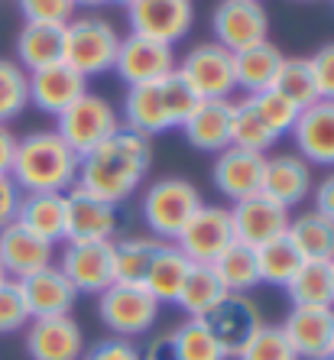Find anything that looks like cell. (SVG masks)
<instances>
[{"mask_svg": "<svg viewBox=\"0 0 334 360\" xmlns=\"http://www.w3.org/2000/svg\"><path fill=\"white\" fill-rule=\"evenodd\" d=\"M150 166H153L150 140L120 127L117 134H110L104 143H98L91 153L78 156L75 185L82 192L117 208V205H124L127 198H134L140 192Z\"/></svg>", "mask_w": 334, "mask_h": 360, "instance_id": "obj_1", "label": "cell"}, {"mask_svg": "<svg viewBox=\"0 0 334 360\" xmlns=\"http://www.w3.org/2000/svg\"><path fill=\"white\" fill-rule=\"evenodd\" d=\"M143 360H179L176 338H172V331L153 338V341L146 344V354H143Z\"/></svg>", "mask_w": 334, "mask_h": 360, "instance_id": "obj_48", "label": "cell"}, {"mask_svg": "<svg viewBox=\"0 0 334 360\" xmlns=\"http://www.w3.org/2000/svg\"><path fill=\"white\" fill-rule=\"evenodd\" d=\"M176 338L179 360H227L217 338L211 335V328L205 325V319H185L182 325L172 331Z\"/></svg>", "mask_w": 334, "mask_h": 360, "instance_id": "obj_38", "label": "cell"}, {"mask_svg": "<svg viewBox=\"0 0 334 360\" xmlns=\"http://www.w3.org/2000/svg\"><path fill=\"white\" fill-rule=\"evenodd\" d=\"M302 266L299 250L293 247L289 237H276V240L257 247V269H259V283L269 285H283L295 276V269Z\"/></svg>", "mask_w": 334, "mask_h": 360, "instance_id": "obj_37", "label": "cell"}, {"mask_svg": "<svg viewBox=\"0 0 334 360\" xmlns=\"http://www.w3.org/2000/svg\"><path fill=\"white\" fill-rule=\"evenodd\" d=\"M130 33L176 46L195 26V0H134L127 4Z\"/></svg>", "mask_w": 334, "mask_h": 360, "instance_id": "obj_9", "label": "cell"}, {"mask_svg": "<svg viewBox=\"0 0 334 360\" xmlns=\"http://www.w3.org/2000/svg\"><path fill=\"white\" fill-rule=\"evenodd\" d=\"M13 153H17V134L7 124H0V176H10Z\"/></svg>", "mask_w": 334, "mask_h": 360, "instance_id": "obj_49", "label": "cell"}, {"mask_svg": "<svg viewBox=\"0 0 334 360\" xmlns=\"http://www.w3.org/2000/svg\"><path fill=\"white\" fill-rule=\"evenodd\" d=\"M188 273H192V260L179 250L176 243H159V250L150 263V273H146L143 289H146L159 305H176L185 279H188Z\"/></svg>", "mask_w": 334, "mask_h": 360, "instance_id": "obj_29", "label": "cell"}, {"mask_svg": "<svg viewBox=\"0 0 334 360\" xmlns=\"http://www.w3.org/2000/svg\"><path fill=\"white\" fill-rule=\"evenodd\" d=\"M311 166L302 160L299 153H276L263 160V182H259V192L269 195L273 201L285 205L293 211L295 205L311 195L315 182H311Z\"/></svg>", "mask_w": 334, "mask_h": 360, "instance_id": "obj_19", "label": "cell"}, {"mask_svg": "<svg viewBox=\"0 0 334 360\" xmlns=\"http://www.w3.org/2000/svg\"><path fill=\"white\" fill-rule=\"evenodd\" d=\"M214 42L227 52H243L269 39V13L263 0H221L211 13Z\"/></svg>", "mask_w": 334, "mask_h": 360, "instance_id": "obj_8", "label": "cell"}, {"mask_svg": "<svg viewBox=\"0 0 334 360\" xmlns=\"http://www.w3.org/2000/svg\"><path fill=\"white\" fill-rule=\"evenodd\" d=\"M30 108V75L13 59H0V124L17 120Z\"/></svg>", "mask_w": 334, "mask_h": 360, "instance_id": "obj_39", "label": "cell"}, {"mask_svg": "<svg viewBox=\"0 0 334 360\" xmlns=\"http://www.w3.org/2000/svg\"><path fill=\"white\" fill-rule=\"evenodd\" d=\"M227 211H231V224H234V240L247 243L253 250L276 240V237H285V227H289V218H293V211L285 205L273 201L263 192L234 201Z\"/></svg>", "mask_w": 334, "mask_h": 360, "instance_id": "obj_14", "label": "cell"}, {"mask_svg": "<svg viewBox=\"0 0 334 360\" xmlns=\"http://www.w3.org/2000/svg\"><path fill=\"white\" fill-rule=\"evenodd\" d=\"M117 231V208L94 198L72 185L65 192V234L62 243H101L114 240Z\"/></svg>", "mask_w": 334, "mask_h": 360, "instance_id": "obj_15", "label": "cell"}, {"mask_svg": "<svg viewBox=\"0 0 334 360\" xmlns=\"http://www.w3.org/2000/svg\"><path fill=\"white\" fill-rule=\"evenodd\" d=\"M231 110L234 101H198L179 130L195 150L221 153L231 146Z\"/></svg>", "mask_w": 334, "mask_h": 360, "instance_id": "obj_25", "label": "cell"}, {"mask_svg": "<svg viewBox=\"0 0 334 360\" xmlns=\"http://www.w3.org/2000/svg\"><path fill=\"white\" fill-rule=\"evenodd\" d=\"M315 72V88L321 101H334V42H325L315 56H309Z\"/></svg>", "mask_w": 334, "mask_h": 360, "instance_id": "obj_44", "label": "cell"}, {"mask_svg": "<svg viewBox=\"0 0 334 360\" xmlns=\"http://www.w3.org/2000/svg\"><path fill=\"white\" fill-rule=\"evenodd\" d=\"M176 65H179V59L172 46L146 39V36H136V33H127L120 39L117 59H114V72H117V78L127 88L162 82L166 75L176 72Z\"/></svg>", "mask_w": 334, "mask_h": 360, "instance_id": "obj_10", "label": "cell"}, {"mask_svg": "<svg viewBox=\"0 0 334 360\" xmlns=\"http://www.w3.org/2000/svg\"><path fill=\"white\" fill-rule=\"evenodd\" d=\"M234 360H299L279 325H263Z\"/></svg>", "mask_w": 334, "mask_h": 360, "instance_id": "obj_41", "label": "cell"}, {"mask_svg": "<svg viewBox=\"0 0 334 360\" xmlns=\"http://www.w3.org/2000/svg\"><path fill=\"white\" fill-rule=\"evenodd\" d=\"M17 7L26 23H52V26H68L78 10L72 0H17Z\"/></svg>", "mask_w": 334, "mask_h": 360, "instance_id": "obj_43", "label": "cell"}, {"mask_svg": "<svg viewBox=\"0 0 334 360\" xmlns=\"http://www.w3.org/2000/svg\"><path fill=\"white\" fill-rule=\"evenodd\" d=\"M176 68L185 84L198 94V101H231V94L237 91L234 52L221 49L217 42H198Z\"/></svg>", "mask_w": 334, "mask_h": 360, "instance_id": "obj_7", "label": "cell"}, {"mask_svg": "<svg viewBox=\"0 0 334 360\" xmlns=\"http://www.w3.org/2000/svg\"><path fill=\"white\" fill-rule=\"evenodd\" d=\"M231 146H240V150H250V153H263V156L276 146V134L263 124V117L257 114L250 98L234 101V110H231Z\"/></svg>", "mask_w": 334, "mask_h": 360, "instance_id": "obj_35", "label": "cell"}, {"mask_svg": "<svg viewBox=\"0 0 334 360\" xmlns=\"http://www.w3.org/2000/svg\"><path fill=\"white\" fill-rule=\"evenodd\" d=\"M30 360H82L84 331L72 315L56 319H33L23 331Z\"/></svg>", "mask_w": 334, "mask_h": 360, "instance_id": "obj_16", "label": "cell"}, {"mask_svg": "<svg viewBox=\"0 0 334 360\" xmlns=\"http://www.w3.org/2000/svg\"><path fill=\"white\" fill-rule=\"evenodd\" d=\"M108 4H120V7H127V4H134V0H108Z\"/></svg>", "mask_w": 334, "mask_h": 360, "instance_id": "obj_52", "label": "cell"}, {"mask_svg": "<svg viewBox=\"0 0 334 360\" xmlns=\"http://www.w3.org/2000/svg\"><path fill=\"white\" fill-rule=\"evenodd\" d=\"M20 188L10 176H0V231L7 224L17 221V208H20Z\"/></svg>", "mask_w": 334, "mask_h": 360, "instance_id": "obj_46", "label": "cell"}, {"mask_svg": "<svg viewBox=\"0 0 334 360\" xmlns=\"http://www.w3.org/2000/svg\"><path fill=\"white\" fill-rule=\"evenodd\" d=\"M205 205L198 185L182 176H166L146 185L140 198V214L150 237L162 243H176L182 227L192 221V214Z\"/></svg>", "mask_w": 334, "mask_h": 360, "instance_id": "obj_3", "label": "cell"}, {"mask_svg": "<svg viewBox=\"0 0 334 360\" xmlns=\"http://www.w3.org/2000/svg\"><path fill=\"white\" fill-rule=\"evenodd\" d=\"M211 269H214V276L221 279V285H224L227 292L247 295L253 285H259L257 250L247 247V243H240V240L231 243V247H227V250L211 263Z\"/></svg>", "mask_w": 334, "mask_h": 360, "instance_id": "obj_33", "label": "cell"}, {"mask_svg": "<svg viewBox=\"0 0 334 360\" xmlns=\"http://www.w3.org/2000/svg\"><path fill=\"white\" fill-rule=\"evenodd\" d=\"M285 237L293 240L302 260L311 263H331L334 260V221H328L321 211L309 208L302 214L289 218Z\"/></svg>", "mask_w": 334, "mask_h": 360, "instance_id": "obj_30", "label": "cell"}, {"mask_svg": "<svg viewBox=\"0 0 334 360\" xmlns=\"http://www.w3.org/2000/svg\"><path fill=\"white\" fill-rule=\"evenodd\" d=\"M231 243H234V224L224 205H201L176 237L179 250L192 263H205V266H211Z\"/></svg>", "mask_w": 334, "mask_h": 360, "instance_id": "obj_11", "label": "cell"}, {"mask_svg": "<svg viewBox=\"0 0 334 360\" xmlns=\"http://www.w3.org/2000/svg\"><path fill=\"white\" fill-rule=\"evenodd\" d=\"M120 49V33L101 17H75L65 26V62L82 78H98L114 72Z\"/></svg>", "mask_w": 334, "mask_h": 360, "instance_id": "obj_4", "label": "cell"}, {"mask_svg": "<svg viewBox=\"0 0 334 360\" xmlns=\"http://www.w3.org/2000/svg\"><path fill=\"white\" fill-rule=\"evenodd\" d=\"M26 75H30V104L52 117H59L68 104H75L88 91V78H82L65 62L46 65L39 72H26Z\"/></svg>", "mask_w": 334, "mask_h": 360, "instance_id": "obj_22", "label": "cell"}, {"mask_svg": "<svg viewBox=\"0 0 334 360\" xmlns=\"http://www.w3.org/2000/svg\"><path fill=\"white\" fill-rule=\"evenodd\" d=\"M205 325H208L211 335L217 338L224 357H237L266 321H263L259 305L250 299V295L227 292L224 299L217 302L214 309L205 315Z\"/></svg>", "mask_w": 334, "mask_h": 360, "instance_id": "obj_13", "label": "cell"}, {"mask_svg": "<svg viewBox=\"0 0 334 360\" xmlns=\"http://www.w3.org/2000/svg\"><path fill=\"white\" fill-rule=\"evenodd\" d=\"M0 283H7V269H4V263H0Z\"/></svg>", "mask_w": 334, "mask_h": 360, "instance_id": "obj_51", "label": "cell"}, {"mask_svg": "<svg viewBox=\"0 0 334 360\" xmlns=\"http://www.w3.org/2000/svg\"><path fill=\"white\" fill-rule=\"evenodd\" d=\"M30 309H26V299L20 292L17 279H7L0 283V335H17V331H26L30 325Z\"/></svg>", "mask_w": 334, "mask_h": 360, "instance_id": "obj_42", "label": "cell"}, {"mask_svg": "<svg viewBox=\"0 0 334 360\" xmlns=\"http://www.w3.org/2000/svg\"><path fill=\"white\" fill-rule=\"evenodd\" d=\"M65 56V26L52 23H23L17 33V65L23 72H39L46 65H56Z\"/></svg>", "mask_w": 334, "mask_h": 360, "instance_id": "obj_27", "label": "cell"}, {"mask_svg": "<svg viewBox=\"0 0 334 360\" xmlns=\"http://www.w3.org/2000/svg\"><path fill=\"white\" fill-rule=\"evenodd\" d=\"M331 4H334V0H331Z\"/></svg>", "mask_w": 334, "mask_h": 360, "instance_id": "obj_56", "label": "cell"}, {"mask_svg": "<svg viewBox=\"0 0 334 360\" xmlns=\"http://www.w3.org/2000/svg\"><path fill=\"white\" fill-rule=\"evenodd\" d=\"M283 49L276 42H259L243 52H234V82L237 91H243V98L259 91H269L276 82V72L283 65Z\"/></svg>", "mask_w": 334, "mask_h": 360, "instance_id": "obj_28", "label": "cell"}, {"mask_svg": "<svg viewBox=\"0 0 334 360\" xmlns=\"http://www.w3.org/2000/svg\"><path fill=\"white\" fill-rule=\"evenodd\" d=\"M17 224L49 243H62L65 234V195L59 192H23L17 208Z\"/></svg>", "mask_w": 334, "mask_h": 360, "instance_id": "obj_26", "label": "cell"}, {"mask_svg": "<svg viewBox=\"0 0 334 360\" xmlns=\"http://www.w3.org/2000/svg\"><path fill=\"white\" fill-rule=\"evenodd\" d=\"M98 319L114 338H134L146 335L159 319V302L153 299L143 285H120L114 283L110 289L98 295Z\"/></svg>", "mask_w": 334, "mask_h": 360, "instance_id": "obj_6", "label": "cell"}, {"mask_svg": "<svg viewBox=\"0 0 334 360\" xmlns=\"http://www.w3.org/2000/svg\"><path fill=\"white\" fill-rule=\"evenodd\" d=\"M328 360H334V344H331V354H328Z\"/></svg>", "mask_w": 334, "mask_h": 360, "instance_id": "obj_53", "label": "cell"}, {"mask_svg": "<svg viewBox=\"0 0 334 360\" xmlns=\"http://www.w3.org/2000/svg\"><path fill=\"white\" fill-rule=\"evenodd\" d=\"M20 292L26 299V309H30V319H56V315H72L78 302V292L72 289V283L65 279L56 263L33 276L20 279Z\"/></svg>", "mask_w": 334, "mask_h": 360, "instance_id": "obj_23", "label": "cell"}, {"mask_svg": "<svg viewBox=\"0 0 334 360\" xmlns=\"http://www.w3.org/2000/svg\"><path fill=\"white\" fill-rule=\"evenodd\" d=\"M273 91H279L285 101H293L295 108H309L318 101V88H315V72H311V62L302 59V56H285L279 72H276Z\"/></svg>", "mask_w": 334, "mask_h": 360, "instance_id": "obj_36", "label": "cell"}, {"mask_svg": "<svg viewBox=\"0 0 334 360\" xmlns=\"http://www.w3.org/2000/svg\"><path fill=\"white\" fill-rule=\"evenodd\" d=\"M285 341L299 360H328L334 344V309H302L293 305L283 325Z\"/></svg>", "mask_w": 334, "mask_h": 360, "instance_id": "obj_18", "label": "cell"}, {"mask_svg": "<svg viewBox=\"0 0 334 360\" xmlns=\"http://www.w3.org/2000/svg\"><path fill=\"white\" fill-rule=\"evenodd\" d=\"M305 4H311V0H305Z\"/></svg>", "mask_w": 334, "mask_h": 360, "instance_id": "obj_55", "label": "cell"}, {"mask_svg": "<svg viewBox=\"0 0 334 360\" xmlns=\"http://www.w3.org/2000/svg\"><path fill=\"white\" fill-rule=\"evenodd\" d=\"M311 195H315V211H321L328 221H334V169L311 188Z\"/></svg>", "mask_w": 334, "mask_h": 360, "instance_id": "obj_47", "label": "cell"}, {"mask_svg": "<svg viewBox=\"0 0 334 360\" xmlns=\"http://www.w3.org/2000/svg\"><path fill=\"white\" fill-rule=\"evenodd\" d=\"M127 130H134L140 136H156V134H166L176 127V117L169 110V101L166 91H162V82H153V84H136V88H127V98H124V124Z\"/></svg>", "mask_w": 334, "mask_h": 360, "instance_id": "obj_24", "label": "cell"}, {"mask_svg": "<svg viewBox=\"0 0 334 360\" xmlns=\"http://www.w3.org/2000/svg\"><path fill=\"white\" fill-rule=\"evenodd\" d=\"M82 360H143V351L127 338H108L94 344L91 351H84Z\"/></svg>", "mask_w": 334, "mask_h": 360, "instance_id": "obj_45", "label": "cell"}, {"mask_svg": "<svg viewBox=\"0 0 334 360\" xmlns=\"http://www.w3.org/2000/svg\"><path fill=\"white\" fill-rule=\"evenodd\" d=\"M10 179L20 192L65 195L78 179V156L56 130H36L17 140Z\"/></svg>", "mask_w": 334, "mask_h": 360, "instance_id": "obj_2", "label": "cell"}, {"mask_svg": "<svg viewBox=\"0 0 334 360\" xmlns=\"http://www.w3.org/2000/svg\"><path fill=\"white\" fill-rule=\"evenodd\" d=\"M75 7H101V4H108V0H72Z\"/></svg>", "mask_w": 334, "mask_h": 360, "instance_id": "obj_50", "label": "cell"}, {"mask_svg": "<svg viewBox=\"0 0 334 360\" xmlns=\"http://www.w3.org/2000/svg\"><path fill=\"white\" fill-rule=\"evenodd\" d=\"M250 104L257 108V114L263 117V124L276 134V140L289 134L293 124H295V117H299V108H295L293 101H285L279 91H273V88H269V91H259V94H250Z\"/></svg>", "mask_w": 334, "mask_h": 360, "instance_id": "obj_40", "label": "cell"}, {"mask_svg": "<svg viewBox=\"0 0 334 360\" xmlns=\"http://www.w3.org/2000/svg\"><path fill=\"white\" fill-rule=\"evenodd\" d=\"M285 295L293 305H302V309H334L331 263L302 260L295 276L285 283Z\"/></svg>", "mask_w": 334, "mask_h": 360, "instance_id": "obj_31", "label": "cell"}, {"mask_svg": "<svg viewBox=\"0 0 334 360\" xmlns=\"http://www.w3.org/2000/svg\"><path fill=\"white\" fill-rule=\"evenodd\" d=\"M263 153H250L240 150V146H227V150L217 153L214 166H211V179H214V188L224 195L231 205L240 198H250L259 192V182H263Z\"/></svg>", "mask_w": 334, "mask_h": 360, "instance_id": "obj_20", "label": "cell"}, {"mask_svg": "<svg viewBox=\"0 0 334 360\" xmlns=\"http://www.w3.org/2000/svg\"><path fill=\"white\" fill-rule=\"evenodd\" d=\"M56 266L65 273L78 295H101L114 285V240L65 243Z\"/></svg>", "mask_w": 334, "mask_h": 360, "instance_id": "obj_12", "label": "cell"}, {"mask_svg": "<svg viewBox=\"0 0 334 360\" xmlns=\"http://www.w3.org/2000/svg\"><path fill=\"white\" fill-rule=\"evenodd\" d=\"M156 237L150 234H134V237H120L114 240V283L120 285H143L150 263L159 250Z\"/></svg>", "mask_w": 334, "mask_h": 360, "instance_id": "obj_32", "label": "cell"}, {"mask_svg": "<svg viewBox=\"0 0 334 360\" xmlns=\"http://www.w3.org/2000/svg\"><path fill=\"white\" fill-rule=\"evenodd\" d=\"M331 283H334V260H331Z\"/></svg>", "mask_w": 334, "mask_h": 360, "instance_id": "obj_54", "label": "cell"}, {"mask_svg": "<svg viewBox=\"0 0 334 360\" xmlns=\"http://www.w3.org/2000/svg\"><path fill=\"white\" fill-rule=\"evenodd\" d=\"M120 130V114L108 98L84 91L75 104H68L56 117V134L72 146L75 156L91 153L98 143H104L110 134Z\"/></svg>", "mask_w": 334, "mask_h": 360, "instance_id": "obj_5", "label": "cell"}, {"mask_svg": "<svg viewBox=\"0 0 334 360\" xmlns=\"http://www.w3.org/2000/svg\"><path fill=\"white\" fill-rule=\"evenodd\" d=\"M289 134L309 166L334 169V101L318 98L315 104L302 108Z\"/></svg>", "mask_w": 334, "mask_h": 360, "instance_id": "obj_17", "label": "cell"}, {"mask_svg": "<svg viewBox=\"0 0 334 360\" xmlns=\"http://www.w3.org/2000/svg\"><path fill=\"white\" fill-rule=\"evenodd\" d=\"M224 295H227V289L221 285V279L214 276V269L205 266V263H192V273L185 279L176 305L188 315V319H205Z\"/></svg>", "mask_w": 334, "mask_h": 360, "instance_id": "obj_34", "label": "cell"}, {"mask_svg": "<svg viewBox=\"0 0 334 360\" xmlns=\"http://www.w3.org/2000/svg\"><path fill=\"white\" fill-rule=\"evenodd\" d=\"M0 263L7 269V279H26L39 269L56 263V243L30 234L17 221L0 231Z\"/></svg>", "mask_w": 334, "mask_h": 360, "instance_id": "obj_21", "label": "cell"}]
</instances>
